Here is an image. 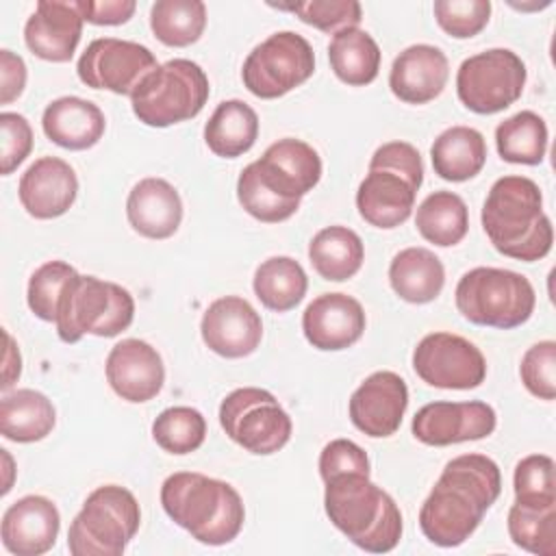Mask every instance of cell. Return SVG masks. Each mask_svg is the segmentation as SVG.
<instances>
[{"label": "cell", "mask_w": 556, "mask_h": 556, "mask_svg": "<svg viewBox=\"0 0 556 556\" xmlns=\"http://www.w3.org/2000/svg\"><path fill=\"white\" fill-rule=\"evenodd\" d=\"M526 76V63L513 50L491 48L460 63L456 93L469 111L493 115L521 98Z\"/></svg>", "instance_id": "7c38bea8"}, {"label": "cell", "mask_w": 556, "mask_h": 556, "mask_svg": "<svg viewBox=\"0 0 556 556\" xmlns=\"http://www.w3.org/2000/svg\"><path fill=\"white\" fill-rule=\"evenodd\" d=\"M83 20L96 26H119L126 24L137 4L132 0H78Z\"/></svg>", "instance_id": "bcb514c9"}, {"label": "cell", "mask_w": 556, "mask_h": 556, "mask_svg": "<svg viewBox=\"0 0 556 556\" xmlns=\"http://www.w3.org/2000/svg\"><path fill=\"white\" fill-rule=\"evenodd\" d=\"M515 502L526 506H556L554 460L547 454L523 456L513 476Z\"/></svg>", "instance_id": "f35d334b"}, {"label": "cell", "mask_w": 556, "mask_h": 556, "mask_svg": "<svg viewBox=\"0 0 556 556\" xmlns=\"http://www.w3.org/2000/svg\"><path fill=\"white\" fill-rule=\"evenodd\" d=\"M434 174L450 182H465L486 163V141L471 126L445 128L430 148Z\"/></svg>", "instance_id": "83f0119b"}, {"label": "cell", "mask_w": 556, "mask_h": 556, "mask_svg": "<svg viewBox=\"0 0 556 556\" xmlns=\"http://www.w3.org/2000/svg\"><path fill=\"white\" fill-rule=\"evenodd\" d=\"M497 426L491 404L471 402H430L413 417V437L424 445H452L489 437Z\"/></svg>", "instance_id": "2e32d148"}, {"label": "cell", "mask_w": 556, "mask_h": 556, "mask_svg": "<svg viewBox=\"0 0 556 556\" xmlns=\"http://www.w3.org/2000/svg\"><path fill=\"white\" fill-rule=\"evenodd\" d=\"M280 11L295 13L304 24L337 35L345 28H356L363 20L361 4L356 0H306V2H293V4H271Z\"/></svg>", "instance_id": "ab89813d"}, {"label": "cell", "mask_w": 556, "mask_h": 556, "mask_svg": "<svg viewBox=\"0 0 556 556\" xmlns=\"http://www.w3.org/2000/svg\"><path fill=\"white\" fill-rule=\"evenodd\" d=\"M26 85V63L11 50H0V104L17 100Z\"/></svg>", "instance_id": "7dc6e473"}, {"label": "cell", "mask_w": 556, "mask_h": 556, "mask_svg": "<svg viewBox=\"0 0 556 556\" xmlns=\"http://www.w3.org/2000/svg\"><path fill=\"white\" fill-rule=\"evenodd\" d=\"M424 182V163L415 146L406 141L382 143L369 161V172L358 185V215L376 228L391 230L404 224Z\"/></svg>", "instance_id": "5b68a950"}, {"label": "cell", "mask_w": 556, "mask_h": 556, "mask_svg": "<svg viewBox=\"0 0 556 556\" xmlns=\"http://www.w3.org/2000/svg\"><path fill=\"white\" fill-rule=\"evenodd\" d=\"M126 217L141 237L167 239L182 222V200L165 178H141L128 193Z\"/></svg>", "instance_id": "d4e9b609"}, {"label": "cell", "mask_w": 556, "mask_h": 556, "mask_svg": "<svg viewBox=\"0 0 556 556\" xmlns=\"http://www.w3.org/2000/svg\"><path fill=\"white\" fill-rule=\"evenodd\" d=\"M219 424L237 445L256 456L282 450L293 430L289 413L269 391L258 387L228 393L219 404Z\"/></svg>", "instance_id": "30bf717a"}, {"label": "cell", "mask_w": 556, "mask_h": 556, "mask_svg": "<svg viewBox=\"0 0 556 556\" xmlns=\"http://www.w3.org/2000/svg\"><path fill=\"white\" fill-rule=\"evenodd\" d=\"M313 72L315 52L311 43L293 30H278L245 56L241 78L252 96L274 100L306 83Z\"/></svg>", "instance_id": "8fae6325"}, {"label": "cell", "mask_w": 556, "mask_h": 556, "mask_svg": "<svg viewBox=\"0 0 556 556\" xmlns=\"http://www.w3.org/2000/svg\"><path fill=\"white\" fill-rule=\"evenodd\" d=\"M437 24L454 39L478 35L491 17L489 0H437L432 4Z\"/></svg>", "instance_id": "b9f144b4"}, {"label": "cell", "mask_w": 556, "mask_h": 556, "mask_svg": "<svg viewBox=\"0 0 556 556\" xmlns=\"http://www.w3.org/2000/svg\"><path fill=\"white\" fill-rule=\"evenodd\" d=\"M328 59L334 76L350 87L374 83L380 70V48L376 39L358 26L332 35Z\"/></svg>", "instance_id": "1f68e13d"}, {"label": "cell", "mask_w": 556, "mask_h": 556, "mask_svg": "<svg viewBox=\"0 0 556 556\" xmlns=\"http://www.w3.org/2000/svg\"><path fill=\"white\" fill-rule=\"evenodd\" d=\"M454 300L467 321L510 330L532 317L536 293L523 274L502 267H473L460 276Z\"/></svg>", "instance_id": "52a82bcc"}, {"label": "cell", "mask_w": 556, "mask_h": 556, "mask_svg": "<svg viewBox=\"0 0 556 556\" xmlns=\"http://www.w3.org/2000/svg\"><path fill=\"white\" fill-rule=\"evenodd\" d=\"M135 317V300L128 289L96 276L74 274L56 306V332L63 343H78L85 334L117 337Z\"/></svg>", "instance_id": "8992f818"}, {"label": "cell", "mask_w": 556, "mask_h": 556, "mask_svg": "<svg viewBox=\"0 0 556 556\" xmlns=\"http://www.w3.org/2000/svg\"><path fill=\"white\" fill-rule=\"evenodd\" d=\"M211 93L208 76L189 59H169L148 74L130 96L132 113L152 128L193 119Z\"/></svg>", "instance_id": "9c48e42d"}, {"label": "cell", "mask_w": 556, "mask_h": 556, "mask_svg": "<svg viewBox=\"0 0 556 556\" xmlns=\"http://www.w3.org/2000/svg\"><path fill=\"white\" fill-rule=\"evenodd\" d=\"M497 154L517 165H539L547 152V126L534 111H519L495 128Z\"/></svg>", "instance_id": "e575fe53"}, {"label": "cell", "mask_w": 556, "mask_h": 556, "mask_svg": "<svg viewBox=\"0 0 556 556\" xmlns=\"http://www.w3.org/2000/svg\"><path fill=\"white\" fill-rule=\"evenodd\" d=\"M324 508L332 526L365 552L387 554L402 539L397 504L367 473H341L326 480Z\"/></svg>", "instance_id": "277c9868"}, {"label": "cell", "mask_w": 556, "mask_h": 556, "mask_svg": "<svg viewBox=\"0 0 556 556\" xmlns=\"http://www.w3.org/2000/svg\"><path fill=\"white\" fill-rule=\"evenodd\" d=\"M308 258L324 280L343 282L363 267L365 248L352 228L328 226L311 239Z\"/></svg>", "instance_id": "4dcf8cb0"}, {"label": "cell", "mask_w": 556, "mask_h": 556, "mask_svg": "<svg viewBox=\"0 0 556 556\" xmlns=\"http://www.w3.org/2000/svg\"><path fill=\"white\" fill-rule=\"evenodd\" d=\"M150 28L161 43L187 48L206 28V4L200 0H156L150 9Z\"/></svg>", "instance_id": "d590c367"}, {"label": "cell", "mask_w": 556, "mask_h": 556, "mask_svg": "<svg viewBox=\"0 0 556 556\" xmlns=\"http://www.w3.org/2000/svg\"><path fill=\"white\" fill-rule=\"evenodd\" d=\"M365 311L348 293H321L302 313L306 341L321 352H339L354 345L365 332Z\"/></svg>", "instance_id": "d6986e66"}, {"label": "cell", "mask_w": 556, "mask_h": 556, "mask_svg": "<svg viewBox=\"0 0 556 556\" xmlns=\"http://www.w3.org/2000/svg\"><path fill=\"white\" fill-rule=\"evenodd\" d=\"M41 128L52 143L65 150H87L102 139L106 119L100 106L91 100L63 96L46 106Z\"/></svg>", "instance_id": "484cf974"}, {"label": "cell", "mask_w": 556, "mask_h": 556, "mask_svg": "<svg viewBox=\"0 0 556 556\" xmlns=\"http://www.w3.org/2000/svg\"><path fill=\"white\" fill-rule=\"evenodd\" d=\"M519 376L534 397L552 402L556 397V343L545 339L528 348L519 365Z\"/></svg>", "instance_id": "7bdbcfd3"}, {"label": "cell", "mask_w": 556, "mask_h": 556, "mask_svg": "<svg viewBox=\"0 0 556 556\" xmlns=\"http://www.w3.org/2000/svg\"><path fill=\"white\" fill-rule=\"evenodd\" d=\"M167 517L204 545H226L243 528L245 508L237 489L198 471H176L161 484Z\"/></svg>", "instance_id": "3957f363"}, {"label": "cell", "mask_w": 556, "mask_h": 556, "mask_svg": "<svg viewBox=\"0 0 556 556\" xmlns=\"http://www.w3.org/2000/svg\"><path fill=\"white\" fill-rule=\"evenodd\" d=\"M252 289L265 308L287 313L304 300L308 278L295 258L271 256L256 267Z\"/></svg>", "instance_id": "d6a6232c"}, {"label": "cell", "mask_w": 556, "mask_h": 556, "mask_svg": "<svg viewBox=\"0 0 556 556\" xmlns=\"http://www.w3.org/2000/svg\"><path fill=\"white\" fill-rule=\"evenodd\" d=\"M59 528L61 515L52 500L24 495L4 510L0 536L4 549L15 556H41L56 543Z\"/></svg>", "instance_id": "7402d4cb"}, {"label": "cell", "mask_w": 556, "mask_h": 556, "mask_svg": "<svg viewBox=\"0 0 556 556\" xmlns=\"http://www.w3.org/2000/svg\"><path fill=\"white\" fill-rule=\"evenodd\" d=\"M56 424L52 402L35 389H15L0 402V432L15 443L46 439Z\"/></svg>", "instance_id": "f1b7e54d"}, {"label": "cell", "mask_w": 556, "mask_h": 556, "mask_svg": "<svg viewBox=\"0 0 556 556\" xmlns=\"http://www.w3.org/2000/svg\"><path fill=\"white\" fill-rule=\"evenodd\" d=\"M83 13L78 0H39L26 20L24 41L28 50L50 63H67L83 35Z\"/></svg>", "instance_id": "44dd1931"}, {"label": "cell", "mask_w": 556, "mask_h": 556, "mask_svg": "<svg viewBox=\"0 0 556 556\" xmlns=\"http://www.w3.org/2000/svg\"><path fill=\"white\" fill-rule=\"evenodd\" d=\"M17 195L30 217H61L70 211L78 195L76 172L67 161L59 156H41L22 174Z\"/></svg>", "instance_id": "603a6c76"}, {"label": "cell", "mask_w": 556, "mask_h": 556, "mask_svg": "<svg viewBox=\"0 0 556 556\" xmlns=\"http://www.w3.org/2000/svg\"><path fill=\"white\" fill-rule=\"evenodd\" d=\"M502 491V473L484 454L452 458L419 510L424 536L439 547L463 545Z\"/></svg>", "instance_id": "6da1fadb"}, {"label": "cell", "mask_w": 556, "mask_h": 556, "mask_svg": "<svg viewBox=\"0 0 556 556\" xmlns=\"http://www.w3.org/2000/svg\"><path fill=\"white\" fill-rule=\"evenodd\" d=\"M248 169L265 189L287 202L300 204L302 195L321 178V159L306 141L285 137L274 141Z\"/></svg>", "instance_id": "9a60e30c"}, {"label": "cell", "mask_w": 556, "mask_h": 556, "mask_svg": "<svg viewBox=\"0 0 556 556\" xmlns=\"http://www.w3.org/2000/svg\"><path fill=\"white\" fill-rule=\"evenodd\" d=\"M152 439L169 454H191L206 439V419L198 408L169 406L152 421Z\"/></svg>", "instance_id": "74e56055"}, {"label": "cell", "mask_w": 556, "mask_h": 556, "mask_svg": "<svg viewBox=\"0 0 556 556\" xmlns=\"http://www.w3.org/2000/svg\"><path fill=\"white\" fill-rule=\"evenodd\" d=\"M408 406V387L395 371H374L350 397L352 424L371 439H384L400 430Z\"/></svg>", "instance_id": "e0dca14e"}, {"label": "cell", "mask_w": 556, "mask_h": 556, "mask_svg": "<svg viewBox=\"0 0 556 556\" xmlns=\"http://www.w3.org/2000/svg\"><path fill=\"white\" fill-rule=\"evenodd\" d=\"M106 380L126 402L141 404L159 395L165 382L163 358L141 339H122L106 356Z\"/></svg>", "instance_id": "ffe728a7"}, {"label": "cell", "mask_w": 556, "mask_h": 556, "mask_svg": "<svg viewBox=\"0 0 556 556\" xmlns=\"http://www.w3.org/2000/svg\"><path fill=\"white\" fill-rule=\"evenodd\" d=\"M141 526L135 495L119 484L91 491L67 530L72 556H119Z\"/></svg>", "instance_id": "ba28073f"}, {"label": "cell", "mask_w": 556, "mask_h": 556, "mask_svg": "<svg viewBox=\"0 0 556 556\" xmlns=\"http://www.w3.org/2000/svg\"><path fill=\"white\" fill-rule=\"evenodd\" d=\"M156 67L159 63L150 48L117 37L93 39L76 63L83 85L117 96H132L139 83Z\"/></svg>", "instance_id": "4fadbf2b"}, {"label": "cell", "mask_w": 556, "mask_h": 556, "mask_svg": "<svg viewBox=\"0 0 556 556\" xmlns=\"http://www.w3.org/2000/svg\"><path fill=\"white\" fill-rule=\"evenodd\" d=\"M0 130H2L0 174L9 176L30 154V150H33V128H30V124L24 115L4 111V113H0Z\"/></svg>", "instance_id": "ee69618b"}, {"label": "cell", "mask_w": 556, "mask_h": 556, "mask_svg": "<svg viewBox=\"0 0 556 556\" xmlns=\"http://www.w3.org/2000/svg\"><path fill=\"white\" fill-rule=\"evenodd\" d=\"M450 76L447 56L430 43H415L402 50L389 72V87L406 104H426L434 100Z\"/></svg>", "instance_id": "cb8c5ba5"}, {"label": "cell", "mask_w": 556, "mask_h": 556, "mask_svg": "<svg viewBox=\"0 0 556 556\" xmlns=\"http://www.w3.org/2000/svg\"><path fill=\"white\" fill-rule=\"evenodd\" d=\"M391 289L410 304H428L445 285V267L428 248H404L389 265Z\"/></svg>", "instance_id": "4316f807"}, {"label": "cell", "mask_w": 556, "mask_h": 556, "mask_svg": "<svg viewBox=\"0 0 556 556\" xmlns=\"http://www.w3.org/2000/svg\"><path fill=\"white\" fill-rule=\"evenodd\" d=\"M2 452V458H4V463H7V480H4V486H2V495L4 493H9L11 491V473H13V460H11V456H9V450H0Z\"/></svg>", "instance_id": "681fc988"}, {"label": "cell", "mask_w": 556, "mask_h": 556, "mask_svg": "<svg viewBox=\"0 0 556 556\" xmlns=\"http://www.w3.org/2000/svg\"><path fill=\"white\" fill-rule=\"evenodd\" d=\"M74 274L76 269L65 261H48L33 271L28 280L26 302L35 317L43 321H56L59 298Z\"/></svg>", "instance_id": "60d3db41"}, {"label": "cell", "mask_w": 556, "mask_h": 556, "mask_svg": "<svg viewBox=\"0 0 556 556\" xmlns=\"http://www.w3.org/2000/svg\"><path fill=\"white\" fill-rule=\"evenodd\" d=\"M413 369L437 389H476L486 378L480 348L454 332H430L413 350Z\"/></svg>", "instance_id": "5bb4252c"}, {"label": "cell", "mask_w": 556, "mask_h": 556, "mask_svg": "<svg viewBox=\"0 0 556 556\" xmlns=\"http://www.w3.org/2000/svg\"><path fill=\"white\" fill-rule=\"evenodd\" d=\"M508 534L513 543L530 554H556V506L513 504L508 510Z\"/></svg>", "instance_id": "8d00e7d4"}, {"label": "cell", "mask_w": 556, "mask_h": 556, "mask_svg": "<svg viewBox=\"0 0 556 556\" xmlns=\"http://www.w3.org/2000/svg\"><path fill=\"white\" fill-rule=\"evenodd\" d=\"M258 137V115L243 100H224L217 104L204 126V141L208 150L222 159H237L245 154Z\"/></svg>", "instance_id": "f546056e"}, {"label": "cell", "mask_w": 556, "mask_h": 556, "mask_svg": "<svg viewBox=\"0 0 556 556\" xmlns=\"http://www.w3.org/2000/svg\"><path fill=\"white\" fill-rule=\"evenodd\" d=\"M4 341H7V352H4V376H2V391H7L9 387L15 384V380L20 378L22 371V356L20 350L15 348L13 339L9 332H4Z\"/></svg>", "instance_id": "c3c4849f"}, {"label": "cell", "mask_w": 556, "mask_h": 556, "mask_svg": "<svg viewBox=\"0 0 556 556\" xmlns=\"http://www.w3.org/2000/svg\"><path fill=\"white\" fill-rule=\"evenodd\" d=\"M341 473L369 476V458L365 450L350 439H332L319 454V476L324 482Z\"/></svg>", "instance_id": "f6af8a7d"}, {"label": "cell", "mask_w": 556, "mask_h": 556, "mask_svg": "<svg viewBox=\"0 0 556 556\" xmlns=\"http://www.w3.org/2000/svg\"><path fill=\"white\" fill-rule=\"evenodd\" d=\"M415 226L428 243L439 248L456 245L469 230L467 204L454 191H434L417 206Z\"/></svg>", "instance_id": "836d02e7"}, {"label": "cell", "mask_w": 556, "mask_h": 556, "mask_svg": "<svg viewBox=\"0 0 556 556\" xmlns=\"http://www.w3.org/2000/svg\"><path fill=\"white\" fill-rule=\"evenodd\" d=\"M482 228L491 245L517 261H541L554 243V228L543 213V195L526 176H502L482 206Z\"/></svg>", "instance_id": "7a4b0ae2"}, {"label": "cell", "mask_w": 556, "mask_h": 556, "mask_svg": "<svg viewBox=\"0 0 556 556\" xmlns=\"http://www.w3.org/2000/svg\"><path fill=\"white\" fill-rule=\"evenodd\" d=\"M200 332L211 352L224 358H243L261 345L263 321L248 300L224 295L204 311Z\"/></svg>", "instance_id": "ac0fdd59"}]
</instances>
